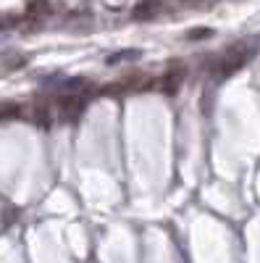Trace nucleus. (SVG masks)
<instances>
[{
	"label": "nucleus",
	"instance_id": "1",
	"mask_svg": "<svg viewBox=\"0 0 260 263\" xmlns=\"http://www.w3.org/2000/svg\"><path fill=\"white\" fill-rule=\"evenodd\" d=\"M247 58H250V50H247L245 45H234V48H229V50L224 53L221 63H218V69H215V77H229L231 71L242 69V66L247 63Z\"/></svg>",
	"mask_w": 260,
	"mask_h": 263
},
{
	"label": "nucleus",
	"instance_id": "2",
	"mask_svg": "<svg viewBox=\"0 0 260 263\" xmlns=\"http://www.w3.org/2000/svg\"><path fill=\"white\" fill-rule=\"evenodd\" d=\"M182 82H184V66L182 63H171L168 69H166V74L161 77V84L158 87H161L163 95H176Z\"/></svg>",
	"mask_w": 260,
	"mask_h": 263
},
{
	"label": "nucleus",
	"instance_id": "3",
	"mask_svg": "<svg viewBox=\"0 0 260 263\" xmlns=\"http://www.w3.org/2000/svg\"><path fill=\"white\" fill-rule=\"evenodd\" d=\"M84 105H87V95L84 92H69L66 98L61 100V119L63 121L79 119V114L84 111Z\"/></svg>",
	"mask_w": 260,
	"mask_h": 263
},
{
	"label": "nucleus",
	"instance_id": "4",
	"mask_svg": "<svg viewBox=\"0 0 260 263\" xmlns=\"http://www.w3.org/2000/svg\"><path fill=\"white\" fill-rule=\"evenodd\" d=\"M158 0H142V3L134 8V18H139V21H147V18H153L155 13H158Z\"/></svg>",
	"mask_w": 260,
	"mask_h": 263
},
{
	"label": "nucleus",
	"instance_id": "5",
	"mask_svg": "<svg viewBox=\"0 0 260 263\" xmlns=\"http://www.w3.org/2000/svg\"><path fill=\"white\" fill-rule=\"evenodd\" d=\"M27 13H29L32 18H42V16H48V13H50V6L45 3V0H34V3H29Z\"/></svg>",
	"mask_w": 260,
	"mask_h": 263
},
{
	"label": "nucleus",
	"instance_id": "6",
	"mask_svg": "<svg viewBox=\"0 0 260 263\" xmlns=\"http://www.w3.org/2000/svg\"><path fill=\"white\" fill-rule=\"evenodd\" d=\"M142 53L139 50H118V53H113L111 58H108V63H124V61H134V58H139Z\"/></svg>",
	"mask_w": 260,
	"mask_h": 263
},
{
	"label": "nucleus",
	"instance_id": "7",
	"mask_svg": "<svg viewBox=\"0 0 260 263\" xmlns=\"http://www.w3.org/2000/svg\"><path fill=\"white\" fill-rule=\"evenodd\" d=\"M215 32L210 29V27H197V29H189L187 32V40H208V37H213Z\"/></svg>",
	"mask_w": 260,
	"mask_h": 263
},
{
	"label": "nucleus",
	"instance_id": "8",
	"mask_svg": "<svg viewBox=\"0 0 260 263\" xmlns=\"http://www.w3.org/2000/svg\"><path fill=\"white\" fill-rule=\"evenodd\" d=\"M16 114H18V105H13V103L0 105V121H3V119H13Z\"/></svg>",
	"mask_w": 260,
	"mask_h": 263
},
{
	"label": "nucleus",
	"instance_id": "9",
	"mask_svg": "<svg viewBox=\"0 0 260 263\" xmlns=\"http://www.w3.org/2000/svg\"><path fill=\"white\" fill-rule=\"evenodd\" d=\"M6 24H8V21H6V18H0V29H3Z\"/></svg>",
	"mask_w": 260,
	"mask_h": 263
}]
</instances>
